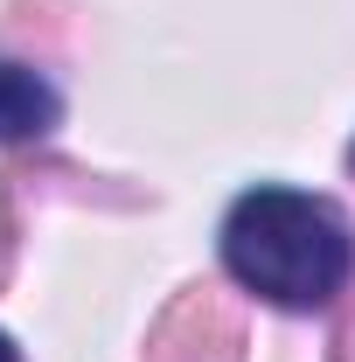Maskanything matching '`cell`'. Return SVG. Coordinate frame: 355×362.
Instances as JSON below:
<instances>
[{
    "label": "cell",
    "mask_w": 355,
    "mask_h": 362,
    "mask_svg": "<svg viewBox=\"0 0 355 362\" xmlns=\"http://www.w3.org/2000/svg\"><path fill=\"white\" fill-rule=\"evenodd\" d=\"M223 265L272 307H327L349 279V223L300 188H251L223 216Z\"/></svg>",
    "instance_id": "cell-1"
},
{
    "label": "cell",
    "mask_w": 355,
    "mask_h": 362,
    "mask_svg": "<svg viewBox=\"0 0 355 362\" xmlns=\"http://www.w3.org/2000/svg\"><path fill=\"white\" fill-rule=\"evenodd\" d=\"M0 362H21V356H14V341H7V334H0Z\"/></svg>",
    "instance_id": "cell-3"
},
{
    "label": "cell",
    "mask_w": 355,
    "mask_h": 362,
    "mask_svg": "<svg viewBox=\"0 0 355 362\" xmlns=\"http://www.w3.org/2000/svg\"><path fill=\"white\" fill-rule=\"evenodd\" d=\"M49 126H56V90L35 70H21V63L0 56V139H35Z\"/></svg>",
    "instance_id": "cell-2"
}]
</instances>
